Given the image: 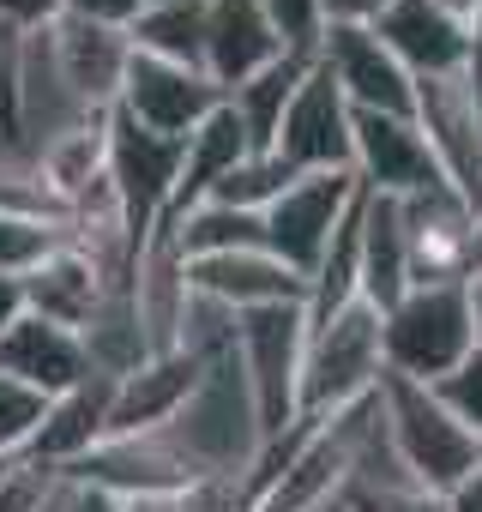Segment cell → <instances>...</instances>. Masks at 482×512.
<instances>
[{
  "label": "cell",
  "mask_w": 482,
  "mask_h": 512,
  "mask_svg": "<svg viewBox=\"0 0 482 512\" xmlns=\"http://www.w3.org/2000/svg\"><path fill=\"white\" fill-rule=\"evenodd\" d=\"M139 13H145V0H67V19L103 25V31H133Z\"/></svg>",
  "instance_id": "836d02e7"
},
{
  "label": "cell",
  "mask_w": 482,
  "mask_h": 512,
  "mask_svg": "<svg viewBox=\"0 0 482 512\" xmlns=\"http://www.w3.org/2000/svg\"><path fill=\"white\" fill-rule=\"evenodd\" d=\"M446 512H482V476H476V470L446 494Z\"/></svg>",
  "instance_id": "8d00e7d4"
},
{
  "label": "cell",
  "mask_w": 482,
  "mask_h": 512,
  "mask_svg": "<svg viewBox=\"0 0 482 512\" xmlns=\"http://www.w3.org/2000/svg\"><path fill=\"white\" fill-rule=\"evenodd\" d=\"M127 43H133V55L205 73V0H163V7H145L133 19Z\"/></svg>",
  "instance_id": "cb8c5ba5"
},
{
  "label": "cell",
  "mask_w": 482,
  "mask_h": 512,
  "mask_svg": "<svg viewBox=\"0 0 482 512\" xmlns=\"http://www.w3.org/2000/svg\"><path fill=\"white\" fill-rule=\"evenodd\" d=\"M374 37L404 61L410 79H452V73H464L470 31L452 25L440 7H428V0H392V7L374 19Z\"/></svg>",
  "instance_id": "ac0fdd59"
},
{
  "label": "cell",
  "mask_w": 482,
  "mask_h": 512,
  "mask_svg": "<svg viewBox=\"0 0 482 512\" xmlns=\"http://www.w3.org/2000/svg\"><path fill=\"white\" fill-rule=\"evenodd\" d=\"M0 374L19 380V386H31L37 398H61V392H73V386H85L97 368H91L79 332L25 314L7 338H0Z\"/></svg>",
  "instance_id": "e0dca14e"
},
{
  "label": "cell",
  "mask_w": 482,
  "mask_h": 512,
  "mask_svg": "<svg viewBox=\"0 0 482 512\" xmlns=\"http://www.w3.org/2000/svg\"><path fill=\"white\" fill-rule=\"evenodd\" d=\"M61 19H67V0H0V25H13V31H25V37L49 31V25H61Z\"/></svg>",
  "instance_id": "d6a6232c"
},
{
  "label": "cell",
  "mask_w": 482,
  "mask_h": 512,
  "mask_svg": "<svg viewBox=\"0 0 482 512\" xmlns=\"http://www.w3.org/2000/svg\"><path fill=\"white\" fill-rule=\"evenodd\" d=\"M398 223H404V253H410V290H422V284H464L476 211L452 187L398 199Z\"/></svg>",
  "instance_id": "4fadbf2b"
},
{
  "label": "cell",
  "mask_w": 482,
  "mask_h": 512,
  "mask_svg": "<svg viewBox=\"0 0 482 512\" xmlns=\"http://www.w3.org/2000/svg\"><path fill=\"white\" fill-rule=\"evenodd\" d=\"M428 392H434V398H440V404H446V410L476 434V440H482V344H476V350L446 374V380H434Z\"/></svg>",
  "instance_id": "4dcf8cb0"
},
{
  "label": "cell",
  "mask_w": 482,
  "mask_h": 512,
  "mask_svg": "<svg viewBox=\"0 0 482 512\" xmlns=\"http://www.w3.org/2000/svg\"><path fill=\"white\" fill-rule=\"evenodd\" d=\"M25 320V284L19 278H0V338Z\"/></svg>",
  "instance_id": "d590c367"
},
{
  "label": "cell",
  "mask_w": 482,
  "mask_h": 512,
  "mask_svg": "<svg viewBox=\"0 0 482 512\" xmlns=\"http://www.w3.org/2000/svg\"><path fill=\"white\" fill-rule=\"evenodd\" d=\"M217 103H223V91L205 73L169 67V61H151V55H133L127 61V79H121V97H115V115H127L133 127H151L163 139H187Z\"/></svg>",
  "instance_id": "7c38bea8"
},
{
  "label": "cell",
  "mask_w": 482,
  "mask_h": 512,
  "mask_svg": "<svg viewBox=\"0 0 482 512\" xmlns=\"http://www.w3.org/2000/svg\"><path fill=\"white\" fill-rule=\"evenodd\" d=\"M314 61L332 73V85L344 91V103L356 115H416V79L374 37V25H362V31H326L320 49H314Z\"/></svg>",
  "instance_id": "30bf717a"
},
{
  "label": "cell",
  "mask_w": 482,
  "mask_h": 512,
  "mask_svg": "<svg viewBox=\"0 0 482 512\" xmlns=\"http://www.w3.org/2000/svg\"><path fill=\"white\" fill-rule=\"evenodd\" d=\"M145 7H163V0H145Z\"/></svg>",
  "instance_id": "60d3db41"
},
{
  "label": "cell",
  "mask_w": 482,
  "mask_h": 512,
  "mask_svg": "<svg viewBox=\"0 0 482 512\" xmlns=\"http://www.w3.org/2000/svg\"><path fill=\"white\" fill-rule=\"evenodd\" d=\"M115 199H121V217H127V235L145 241L169 199H175V175H181V139H163L151 127H133L127 115L109 109V163H103Z\"/></svg>",
  "instance_id": "8992f818"
},
{
  "label": "cell",
  "mask_w": 482,
  "mask_h": 512,
  "mask_svg": "<svg viewBox=\"0 0 482 512\" xmlns=\"http://www.w3.org/2000/svg\"><path fill=\"white\" fill-rule=\"evenodd\" d=\"M290 49L278 43L260 0H205V79L217 91H235L260 67L284 61Z\"/></svg>",
  "instance_id": "2e32d148"
},
{
  "label": "cell",
  "mask_w": 482,
  "mask_h": 512,
  "mask_svg": "<svg viewBox=\"0 0 482 512\" xmlns=\"http://www.w3.org/2000/svg\"><path fill=\"white\" fill-rule=\"evenodd\" d=\"M49 55H55L61 85L79 97V109H91V115H109L115 109L121 79H127V61H133L127 31H103V25H85V19H61V25H49Z\"/></svg>",
  "instance_id": "9a60e30c"
},
{
  "label": "cell",
  "mask_w": 482,
  "mask_h": 512,
  "mask_svg": "<svg viewBox=\"0 0 482 512\" xmlns=\"http://www.w3.org/2000/svg\"><path fill=\"white\" fill-rule=\"evenodd\" d=\"M205 356L193 350H169V356H145L133 374H121L109 386V422H103V440H133V434H157L169 428L187 398L199 392L205 380Z\"/></svg>",
  "instance_id": "8fae6325"
},
{
  "label": "cell",
  "mask_w": 482,
  "mask_h": 512,
  "mask_svg": "<svg viewBox=\"0 0 482 512\" xmlns=\"http://www.w3.org/2000/svg\"><path fill=\"white\" fill-rule=\"evenodd\" d=\"M428 7H440V13H446L452 25H464V31L482 19V0H428Z\"/></svg>",
  "instance_id": "f35d334b"
},
{
  "label": "cell",
  "mask_w": 482,
  "mask_h": 512,
  "mask_svg": "<svg viewBox=\"0 0 482 512\" xmlns=\"http://www.w3.org/2000/svg\"><path fill=\"white\" fill-rule=\"evenodd\" d=\"M241 157H254L248 151V139H241V127H235V115L217 103L187 139H181V175H175V199H169V211L163 217H181V211H193Z\"/></svg>",
  "instance_id": "44dd1931"
},
{
  "label": "cell",
  "mask_w": 482,
  "mask_h": 512,
  "mask_svg": "<svg viewBox=\"0 0 482 512\" xmlns=\"http://www.w3.org/2000/svg\"><path fill=\"white\" fill-rule=\"evenodd\" d=\"M187 290L199 302H217L223 314H254V308H308V278H296L266 247L254 253H217V260H187Z\"/></svg>",
  "instance_id": "5bb4252c"
},
{
  "label": "cell",
  "mask_w": 482,
  "mask_h": 512,
  "mask_svg": "<svg viewBox=\"0 0 482 512\" xmlns=\"http://www.w3.org/2000/svg\"><path fill=\"white\" fill-rule=\"evenodd\" d=\"M416 127L446 175V187L482 211V109L464 85V73L452 79H416Z\"/></svg>",
  "instance_id": "ba28073f"
},
{
  "label": "cell",
  "mask_w": 482,
  "mask_h": 512,
  "mask_svg": "<svg viewBox=\"0 0 482 512\" xmlns=\"http://www.w3.org/2000/svg\"><path fill=\"white\" fill-rule=\"evenodd\" d=\"M308 67H314V55H284V61L260 67L254 79H241L235 91H223V109L235 115L248 151H272V139H278V127H284V109H290L296 85L308 79Z\"/></svg>",
  "instance_id": "603a6c76"
},
{
  "label": "cell",
  "mask_w": 482,
  "mask_h": 512,
  "mask_svg": "<svg viewBox=\"0 0 482 512\" xmlns=\"http://www.w3.org/2000/svg\"><path fill=\"white\" fill-rule=\"evenodd\" d=\"M386 7H392V0H320V19H326V31H362Z\"/></svg>",
  "instance_id": "e575fe53"
},
{
  "label": "cell",
  "mask_w": 482,
  "mask_h": 512,
  "mask_svg": "<svg viewBox=\"0 0 482 512\" xmlns=\"http://www.w3.org/2000/svg\"><path fill=\"white\" fill-rule=\"evenodd\" d=\"M296 181V169H284L272 151H254V157H241L205 199H217V205H235V211H266L284 187Z\"/></svg>",
  "instance_id": "4316f807"
},
{
  "label": "cell",
  "mask_w": 482,
  "mask_h": 512,
  "mask_svg": "<svg viewBox=\"0 0 482 512\" xmlns=\"http://www.w3.org/2000/svg\"><path fill=\"white\" fill-rule=\"evenodd\" d=\"M356 151H350V175L380 193V199H416V193H434L446 187L416 115H356L350 127Z\"/></svg>",
  "instance_id": "9c48e42d"
},
{
  "label": "cell",
  "mask_w": 482,
  "mask_h": 512,
  "mask_svg": "<svg viewBox=\"0 0 482 512\" xmlns=\"http://www.w3.org/2000/svg\"><path fill=\"white\" fill-rule=\"evenodd\" d=\"M302 350H308V308H254L235 314V368L248 380L260 440L302 422Z\"/></svg>",
  "instance_id": "277c9868"
},
{
  "label": "cell",
  "mask_w": 482,
  "mask_h": 512,
  "mask_svg": "<svg viewBox=\"0 0 482 512\" xmlns=\"http://www.w3.org/2000/svg\"><path fill=\"white\" fill-rule=\"evenodd\" d=\"M109 374H91L85 386H73V392H61V398H49V410H43V422H37V434H31V446H25V458L31 464H43V470H73L91 446H103V422H109Z\"/></svg>",
  "instance_id": "d6986e66"
},
{
  "label": "cell",
  "mask_w": 482,
  "mask_h": 512,
  "mask_svg": "<svg viewBox=\"0 0 482 512\" xmlns=\"http://www.w3.org/2000/svg\"><path fill=\"white\" fill-rule=\"evenodd\" d=\"M175 229V247L187 260H217V253H254L266 247V223L260 211H235V205H217V199H199L193 211L181 217H163Z\"/></svg>",
  "instance_id": "484cf974"
},
{
  "label": "cell",
  "mask_w": 482,
  "mask_h": 512,
  "mask_svg": "<svg viewBox=\"0 0 482 512\" xmlns=\"http://www.w3.org/2000/svg\"><path fill=\"white\" fill-rule=\"evenodd\" d=\"M61 241H67V223H55V217H13V211H0V278L37 272Z\"/></svg>",
  "instance_id": "83f0119b"
},
{
  "label": "cell",
  "mask_w": 482,
  "mask_h": 512,
  "mask_svg": "<svg viewBox=\"0 0 482 512\" xmlns=\"http://www.w3.org/2000/svg\"><path fill=\"white\" fill-rule=\"evenodd\" d=\"M356 193H362V181H356L350 169L296 175V181L260 211V223H266V253H272V260H284L296 278H314L320 253H326L332 229L344 223V211L356 205Z\"/></svg>",
  "instance_id": "5b68a950"
},
{
  "label": "cell",
  "mask_w": 482,
  "mask_h": 512,
  "mask_svg": "<svg viewBox=\"0 0 482 512\" xmlns=\"http://www.w3.org/2000/svg\"><path fill=\"white\" fill-rule=\"evenodd\" d=\"M260 7H266V19H272L278 43H284L290 55H314V49H320V37H326L320 0H260Z\"/></svg>",
  "instance_id": "1f68e13d"
},
{
  "label": "cell",
  "mask_w": 482,
  "mask_h": 512,
  "mask_svg": "<svg viewBox=\"0 0 482 512\" xmlns=\"http://www.w3.org/2000/svg\"><path fill=\"white\" fill-rule=\"evenodd\" d=\"M350 127H356V109L344 103V91L332 85V73L314 61L308 79L296 85L290 109H284V127H278V139H272V157H278L284 169H296V175L350 169V151H356Z\"/></svg>",
  "instance_id": "52a82bcc"
},
{
  "label": "cell",
  "mask_w": 482,
  "mask_h": 512,
  "mask_svg": "<svg viewBox=\"0 0 482 512\" xmlns=\"http://www.w3.org/2000/svg\"><path fill=\"white\" fill-rule=\"evenodd\" d=\"M386 356H380V308L362 296L344 302L326 320H308V350H302V416H338L362 398L380 392Z\"/></svg>",
  "instance_id": "7a4b0ae2"
},
{
  "label": "cell",
  "mask_w": 482,
  "mask_h": 512,
  "mask_svg": "<svg viewBox=\"0 0 482 512\" xmlns=\"http://www.w3.org/2000/svg\"><path fill=\"white\" fill-rule=\"evenodd\" d=\"M470 350H476V332H470L464 284H422V290H404V296L380 314V356H386V374H398V380L434 386V380H446Z\"/></svg>",
  "instance_id": "3957f363"
},
{
  "label": "cell",
  "mask_w": 482,
  "mask_h": 512,
  "mask_svg": "<svg viewBox=\"0 0 482 512\" xmlns=\"http://www.w3.org/2000/svg\"><path fill=\"white\" fill-rule=\"evenodd\" d=\"M470 266H482V211H476V235H470Z\"/></svg>",
  "instance_id": "ab89813d"
},
{
  "label": "cell",
  "mask_w": 482,
  "mask_h": 512,
  "mask_svg": "<svg viewBox=\"0 0 482 512\" xmlns=\"http://www.w3.org/2000/svg\"><path fill=\"white\" fill-rule=\"evenodd\" d=\"M380 428H386V446L404 464V476L428 494H452L482 458V440L428 386L398 380V374H380Z\"/></svg>",
  "instance_id": "6da1fadb"
},
{
  "label": "cell",
  "mask_w": 482,
  "mask_h": 512,
  "mask_svg": "<svg viewBox=\"0 0 482 512\" xmlns=\"http://www.w3.org/2000/svg\"><path fill=\"white\" fill-rule=\"evenodd\" d=\"M344 512H446V494H428L416 482H350Z\"/></svg>",
  "instance_id": "f546056e"
},
{
  "label": "cell",
  "mask_w": 482,
  "mask_h": 512,
  "mask_svg": "<svg viewBox=\"0 0 482 512\" xmlns=\"http://www.w3.org/2000/svg\"><path fill=\"white\" fill-rule=\"evenodd\" d=\"M43 410H49V398H37L31 386H19V380L0 374V464H7V458H25V446H31Z\"/></svg>",
  "instance_id": "f1b7e54d"
},
{
  "label": "cell",
  "mask_w": 482,
  "mask_h": 512,
  "mask_svg": "<svg viewBox=\"0 0 482 512\" xmlns=\"http://www.w3.org/2000/svg\"><path fill=\"white\" fill-rule=\"evenodd\" d=\"M404 290H410V253H404L398 199L362 187V302L386 314Z\"/></svg>",
  "instance_id": "7402d4cb"
},
{
  "label": "cell",
  "mask_w": 482,
  "mask_h": 512,
  "mask_svg": "<svg viewBox=\"0 0 482 512\" xmlns=\"http://www.w3.org/2000/svg\"><path fill=\"white\" fill-rule=\"evenodd\" d=\"M464 308H470V332H476V344H482V266L464 272Z\"/></svg>",
  "instance_id": "74e56055"
},
{
  "label": "cell",
  "mask_w": 482,
  "mask_h": 512,
  "mask_svg": "<svg viewBox=\"0 0 482 512\" xmlns=\"http://www.w3.org/2000/svg\"><path fill=\"white\" fill-rule=\"evenodd\" d=\"M31 157H37L49 193H55L61 205H73L91 181H103V163H109V115H91V121L67 127V133H55V139H49L43 151H31Z\"/></svg>",
  "instance_id": "d4e9b609"
},
{
  "label": "cell",
  "mask_w": 482,
  "mask_h": 512,
  "mask_svg": "<svg viewBox=\"0 0 482 512\" xmlns=\"http://www.w3.org/2000/svg\"><path fill=\"white\" fill-rule=\"evenodd\" d=\"M25 284V314H37V320H55V326H67V332H85V320L97 314V302L115 290L79 247H55L49 260L37 266V272H25L19 278Z\"/></svg>",
  "instance_id": "ffe728a7"
}]
</instances>
